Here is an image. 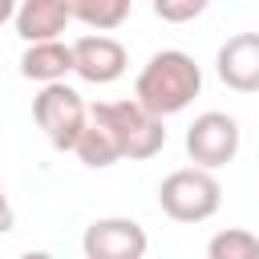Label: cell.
<instances>
[{"label":"cell","mask_w":259,"mask_h":259,"mask_svg":"<svg viewBox=\"0 0 259 259\" xmlns=\"http://www.w3.org/2000/svg\"><path fill=\"white\" fill-rule=\"evenodd\" d=\"M239 154V121L223 109H206L190 121L186 130V158L194 166H206V170H219L227 162H235Z\"/></svg>","instance_id":"cell-5"},{"label":"cell","mask_w":259,"mask_h":259,"mask_svg":"<svg viewBox=\"0 0 259 259\" xmlns=\"http://www.w3.org/2000/svg\"><path fill=\"white\" fill-rule=\"evenodd\" d=\"M130 65V53L121 40L105 36V32H89L81 40H73V73L89 85H113Z\"/></svg>","instance_id":"cell-7"},{"label":"cell","mask_w":259,"mask_h":259,"mask_svg":"<svg viewBox=\"0 0 259 259\" xmlns=\"http://www.w3.org/2000/svg\"><path fill=\"white\" fill-rule=\"evenodd\" d=\"M150 4H154V16H158V20H166V24H186V20L202 16L210 0H150Z\"/></svg>","instance_id":"cell-14"},{"label":"cell","mask_w":259,"mask_h":259,"mask_svg":"<svg viewBox=\"0 0 259 259\" xmlns=\"http://www.w3.org/2000/svg\"><path fill=\"white\" fill-rule=\"evenodd\" d=\"M158 206L174 223H206L223 206V186H219L214 170H206V166H182V170H174V174L162 178Z\"/></svg>","instance_id":"cell-2"},{"label":"cell","mask_w":259,"mask_h":259,"mask_svg":"<svg viewBox=\"0 0 259 259\" xmlns=\"http://www.w3.org/2000/svg\"><path fill=\"white\" fill-rule=\"evenodd\" d=\"M20 73H24L28 81H36V85L65 81V77L73 73V45H65L61 36L24 45V53H20Z\"/></svg>","instance_id":"cell-11"},{"label":"cell","mask_w":259,"mask_h":259,"mask_svg":"<svg viewBox=\"0 0 259 259\" xmlns=\"http://www.w3.org/2000/svg\"><path fill=\"white\" fill-rule=\"evenodd\" d=\"M69 20H73V12H69L65 0H20V8H16V16H12L16 36H20L24 45L61 36V32L69 28Z\"/></svg>","instance_id":"cell-10"},{"label":"cell","mask_w":259,"mask_h":259,"mask_svg":"<svg viewBox=\"0 0 259 259\" xmlns=\"http://www.w3.org/2000/svg\"><path fill=\"white\" fill-rule=\"evenodd\" d=\"M198 89H202V69H198V61H194L190 53H182V49H162V53H154V57L142 65L138 81H134V97H138L150 113H158V117L182 113V109L198 97Z\"/></svg>","instance_id":"cell-1"},{"label":"cell","mask_w":259,"mask_h":259,"mask_svg":"<svg viewBox=\"0 0 259 259\" xmlns=\"http://www.w3.org/2000/svg\"><path fill=\"white\" fill-rule=\"evenodd\" d=\"M12 223H16V210H12V202H8V194H4V186H0V235L12 231Z\"/></svg>","instance_id":"cell-15"},{"label":"cell","mask_w":259,"mask_h":259,"mask_svg":"<svg viewBox=\"0 0 259 259\" xmlns=\"http://www.w3.org/2000/svg\"><path fill=\"white\" fill-rule=\"evenodd\" d=\"M32 117H36V125H40V134L49 138L53 150L73 154V146H77V138H81L85 121H89V105H85V97H81L73 85L49 81V85H40V93L32 97Z\"/></svg>","instance_id":"cell-3"},{"label":"cell","mask_w":259,"mask_h":259,"mask_svg":"<svg viewBox=\"0 0 259 259\" xmlns=\"http://www.w3.org/2000/svg\"><path fill=\"white\" fill-rule=\"evenodd\" d=\"M16 8H20V0H0V24H8L16 16Z\"/></svg>","instance_id":"cell-16"},{"label":"cell","mask_w":259,"mask_h":259,"mask_svg":"<svg viewBox=\"0 0 259 259\" xmlns=\"http://www.w3.org/2000/svg\"><path fill=\"white\" fill-rule=\"evenodd\" d=\"M146 247L150 239L134 219H93L81 239V251L89 259H142Z\"/></svg>","instance_id":"cell-6"},{"label":"cell","mask_w":259,"mask_h":259,"mask_svg":"<svg viewBox=\"0 0 259 259\" xmlns=\"http://www.w3.org/2000/svg\"><path fill=\"white\" fill-rule=\"evenodd\" d=\"M214 73L235 93H259V32H235L214 57Z\"/></svg>","instance_id":"cell-8"},{"label":"cell","mask_w":259,"mask_h":259,"mask_svg":"<svg viewBox=\"0 0 259 259\" xmlns=\"http://www.w3.org/2000/svg\"><path fill=\"white\" fill-rule=\"evenodd\" d=\"M73 154H77L89 170H105V166L121 162V142H117V130L109 125V117H105L101 101H97V105H89V121H85V130H81V138H77Z\"/></svg>","instance_id":"cell-9"},{"label":"cell","mask_w":259,"mask_h":259,"mask_svg":"<svg viewBox=\"0 0 259 259\" xmlns=\"http://www.w3.org/2000/svg\"><path fill=\"white\" fill-rule=\"evenodd\" d=\"M109 125L117 130V142H121V158L130 162H146L154 154H162L166 146V125L158 113H150L138 97L134 101H101Z\"/></svg>","instance_id":"cell-4"},{"label":"cell","mask_w":259,"mask_h":259,"mask_svg":"<svg viewBox=\"0 0 259 259\" xmlns=\"http://www.w3.org/2000/svg\"><path fill=\"white\" fill-rule=\"evenodd\" d=\"M210 259H259V235L243 227H227L206 243Z\"/></svg>","instance_id":"cell-13"},{"label":"cell","mask_w":259,"mask_h":259,"mask_svg":"<svg viewBox=\"0 0 259 259\" xmlns=\"http://www.w3.org/2000/svg\"><path fill=\"white\" fill-rule=\"evenodd\" d=\"M73 20H81L93 32H113L130 20V0H65Z\"/></svg>","instance_id":"cell-12"}]
</instances>
